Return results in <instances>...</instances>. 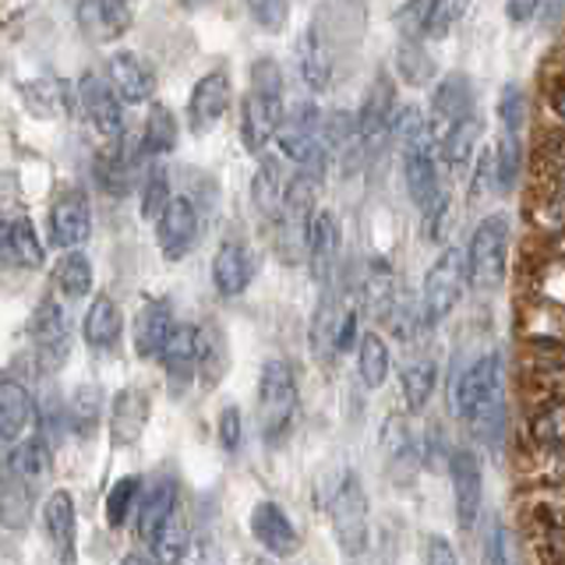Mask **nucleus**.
Returning a JSON list of instances; mask_svg holds the SVG:
<instances>
[{"instance_id": "47", "label": "nucleus", "mask_w": 565, "mask_h": 565, "mask_svg": "<svg viewBox=\"0 0 565 565\" xmlns=\"http://www.w3.org/2000/svg\"><path fill=\"white\" fill-rule=\"evenodd\" d=\"M484 562L488 565H516V562H512L509 530L502 523H491V530H488V537H484Z\"/></svg>"}, {"instance_id": "25", "label": "nucleus", "mask_w": 565, "mask_h": 565, "mask_svg": "<svg viewBox=\"0 0 565 565\" xmlns=\"http://www.w3.org/2000/svg\"><path fill=\"white\" fill-rule=\"evenodd\" d=\"M297 67H300V78L311 88V93H326L332 85V46L326 40V32L318 22L308 25V32L300 35L297 43Z\"/></svg>"}, {"instance_id": "28", "label": "nucleus", "mask_w": 565, "mask_h": 565, "mask_svg": "<svg viewBox=\"0 0 565 565\" xmlns=\"http://www.w3.org/2000/svg\"><path fill=\"white\" fill-rule=\"evenodd\" d=\"M287 188H290V177H287V167H282V159L265 156L252 177V202L265 220H279L282 202H287Z\"/></svg>"}, {"instance_id": "31", "label": "nucleus", "mask_w": 565, "mask_h": 565, "mask_svg": "<svg viewBox=\"0 0 565 565\" xmlns=\"http://www.w3.org/2000/svg\"><path fill=\"white\" fill-rule=\"evenodd\" d=\"M120 329H124V318H120V308L114 305V297L96 294L93 305L85 311V322H82L85 343L93 350H110L120 340Z\"/></svg>"}, {"instance_id": "36", "label": "nucleus", "mask_w": 565, "mask_h": 565, "mask_svg": "<svg viewBox=\"0 0 565 565\" xmlns=\"http://www.w3.org/2000/svg\"><path fill=\"white\" fill-rule=\"evenodd\" d=\"M8 467L22 484H40L43 477L50 473V449L43 438H25L18 441L8 456Z\"/></svg>"}, {"instance_id": "57", "label": "nucleus", "mask_w": 565, "mask_h": 565, "mask_svg": "<svg viewBox=\"0 0 565 565\" xmlns=\"http://www.w3.org/2000/svg\"><path fill=\"white\" fill-rule=\"evenodd\" d=\"M555 205H558V216H565V188L558 191V199H555Z\"/></svg>"}, {"instance_id": "24", "label": "nucleus", "mask_w": 565, "mask_h": 565, "mask_svg": "<svg viewBox=\"0 0 565 565\" xmlns=\"http://www.w3.org/2000/svg\"><path fill=\"white\" fill-rule=\"evenodd\" d=\"M106 82H110V88L117 93L120 103H131V106L149 103L152 85H156L152 71L141 64L135 53H128V50L110 53V61H106Z\"/></svg>"}, {"instance_id": "15", "label": "nucleus", "mask_w": 565, "mask_h": 565, "mask_svg": "<svg viewBox=\"0 0 565 565\" xmlns=\"http://www.w3.org/2000/svg\"><path fill=\"white\" fill-rule=\"evenodd\" d=\"M463 11L467 8L452 4V0H420V4H403V11H399L403 32H406V40H414V43L446 40Z\"/></svg>"}, {"instance_id": "1", "label": "nucleus", "mask_w": 565, "mask_h": 565, "mask_svg": "<svg viewBox=\"0 0 565 565\" xmlns=\"http://www.w3.org/2000/svg\"><path fill=\"white\" fill-rule=\"evenodd\" d=\"M399 135V156H403V184L411 202L428 216L435 205L446 202V191H441V173H438V138L431 131L428 117H424L417 106H406L396 114V128Z\"/></svg>"}, {"instance_id": "54", "label": "nucleus", "mask_w": 565, "mask_h": 565, "mask_svg": "<svg viewBox=\"0 0 565 565\" xmlns=\"http://www.w3.org/2000/svg\"><path fill=\"white\" fill-rule=\"evenodd\" d=\"M552 106H555V114H558V117L565 120V85H562L558 93L552 96Z\"/></svg>"}, {"instance_id": "40", "label": "nucleus", "mask_w": 565, "mask_h": 565, "mask_svg": "<svg viewBox=\"0 0 565 565\" xmlns=\"http://www.w3.org/2000/svg\"><path fill=\"white\" fill-rule=\"evenodd\" d=\"M396 71H399V78L406 85H428L438 75L431 53L424 50V43H414V40L399 43V50H396Z\"/></svg>"}, {"instance_id": "38", "label": "nucleus", "mask_w": 565, "mask_h": 565, "mask_svg": "<svg viewBox=\"0 0 565 565\" xmlns=\"http://www.w3.org/2000/svg\"><path fill=\"white\" fill-rule=\"evenodd\" d=\"M32 340L50 353H67V315L53 300H43V308L35 311Z\"/></svg>"}, {"instance_id": "53", "label": "nucleus", "mask_w": 565, "mask_h": 565, "mask_svg": "<svg viewBox=\"0 0 565 565\" xmlns=\"http://www.w3.org/2000/svg\"><path fill=\"white\" fill-rule=\"evenodd\" d=\"M120 565H159L149 552H128L120 558Z\"/></svg>"}, {"instance_id": "3", "label": "nucleus", "mask_w": 565, "mask_h": 565, "mask_svg": "<svg viewBox=\"0 0 565 565\" xmlns=\"http://www.w3.org/2000/svg\"><path fill=\"white\" fill-rule=\"evenodd\" d=\"M326 512L332 523V537L340 544V552L358 558L371 541V509H367V491L361 477L353 470H343L329 488Z\"/></svg>"}, {"instance_id": "6", "label": "nucleus", "mask_w": 565, "mask_h": 565, "mask_svg": "<svg viewBox=\"0 0 565 565\" xmlns=\"http://www.w3.org/2000/svg\"><path fill=\"white\" fill-rule=\"evenodd\" d=\"M509 241L512 226L505 216H484L473 226L467 252V276L473 290H499L505 279V262H509Z\"/></svg>"}, {"instance_id": "50", "label": "nucleus", "mask_w": 565, "mask_h": 565, "mask_svg": "<svg viewBox=\"0 0 565 565\" xmlns=\"http://www.w3.org/2000/svg\"><path fill=\"white\" fill-rule=\"evenodd\" d=\"M358 343V308H343L340 315V326H335V343H332V353H343Z\"/></svg>"}, {"instance_id": "44", "label": "nucleus", "mask_w": 565, "mask_h": 565, "mask_svg": "<svg viewBox=\"0 0 565 565\" xmlns=\"http://www.w3.org/2000/svg\"><path fill=\"white\" fill-rule=\"evenodd\" d=\"M138 494H141V481H138V477L135 473L120 477V481L110 488V494H106V523H110L114 530H120L124 520H128V512L135 509Z\"/></svg>"}, {"instance_id": "41", "label": "nucleus", "mask_w": 565, "mask_h": 565, "mask_svg": "<svg viewBox=\"0 0 565 565\" xmlns=\"http://www.w3.org/2000/svg\"><path fill=\"white\" fill-rule=\"evenodd\" d=\"M530 438H534L541 449L565 452V399L544 406V411L530 420Z\"/></svg>"}, {"instance_id": "32", "label": "nucleus", "mask_w": 565, "mask_h": 565, "mask_svg": "<svg viewBox=\"0 0 565 565\" xmlns=\"http://www.w3.org/2000/svg\"><path fill=\"white\" fill-rule=\"evenodd\" d=\"M399 385H403V403L411 414H420L424 406L431 403L435 388H438V364L431 358H417L406 361V367L399 371Z\"/></svg>"}, {"instance_id": "55", "label": "nucleus", "mask_w": 565, "mask_h": 565, "mask_svg": "<svg viewBox=\"0 0 565 565\" xmlns=\"http://www.w3.org/2000/svg\"><path fill=\"white\" fill-rule=\"evenodd\" d=\"M547 367H565V347H552V364Z\"/></svg>"}, {"instance_id": "27", "label": "nucleus", "mask_w": 565, "mask_h": 565, "mask_svg": "<svg viewBox=\"0 0 565 565\" xmlns=\"http://www.w3.org/2000/svg\"><path fill=\"white\" fill-rule=\"evenodd\" d=\"M484 135V120L481 114H470L463 120H456L452 128H446L438 135V156L446 159V167L452 173H463L470 170L473 156H477V141Z\"/></svg>"}, {"instance_id": "26", "label": "nucleus", "mask_w": 565, "mask_h": 565, "mask_svg": "<svg viewBox=\"0 0 565 565\" xmlns=\"http://www.w3.org/2000/svg\"><path fill=\"white\" fill-rule=\"evenodd\" d=\"M78 25L93 43H114L131 29L135 8L131 4H106V0H93V4H78Z\"/></svg>"}, {"instance_id": "49", "label": "nucleus", "mask_w": 565, "mask_h": 565, "mask_svg": "<svg viewBox=\"0 0 565 565\" xmlns=\"http://www.w3.org/2000/svg\"><path fill=\"white\" fill-rule=\"evenodd\" d=\"M424 565H459V555L449 537L441 534H431L424 541Z\"/></svg>"}, {"instance_id": "12", "label": "nucleus", "mask_w": 565, "mask_h": 565, "mask_svg": "<svg viewBox=\"0 0 565 565\" xmlns=\"http://www.w3.org/2000/svg\"><path fill=\"white\" fill-rule=\"evenodd\" d=\"M428 124L435 138L452 128L456 120H463L470 114H477V103H473V82L463 71H449V75H441L438 85L431 88V103H428Z\"/></svg>"}, {"instance_id": "9", "label": "nucleus", "mask_w": 565, "mask_h": 565, "mask_svg": "<svg viewBox=\"0 0 565 565\" xmlns=\"http://www.w3.org/2000/svg\"><path fill=\"white\" fill-rule=\"evenodd\" d=\"M449 484H452V509H456V523L463 534L477 526L484 509V467L481 456L473 449H456L449 456Z\"/></svg>"}, {"instance_id": "23", "label": "nucleus", "mask_w": 565, "mask_h": 565, "mask_svg": "<svg viewBox=\"0 0 565 565\" xmlns=\"http://www.w3.org/2000/svg\"><path fill=\"white\" fill-rule=\"evenodd\" d=\"M159 361H163L173 393H184L188 382L194 379V371H199V329L188 322H177L163 353H159Z\"/></svg>"}, {"instance_id": "30", "label": "nucleus", "mask_w": 565, "mask_h": 565, "mask_svg": "<svg viewBox=\"0 0 565 565\" xmlns=\"http://www.w3.org/2000/svg\"><path fill=\"white\" fill-rule=\"evenodd\" d=\"M32 424V396L29 388L0 371V438L14 441L22 438L25 428Z\"/></svg>"}, {"instance_id": "51", "label": "nucleus", "mask_w": 565, "mask_h": 565, "mask_svg": "<svg viewBox=\"0 0 565 565\" xmlns=\"http://www.w3.org/2000/svg\"><path fill=\"white\" fill-rule=\"evenodd\" d=\"M99 417V388H78V393H75V420L82 424V428H85V424L88 420H96Z\"/></svg>"}, {"instance_id": "33", "label": "nucleus", "mask_w": 565, "mask_h": 565, "mask_svg": "<svg viewBox=\"0 0 565 565\" xmlns=\"http://www.w3.org/2000/svg\"><path fill=\"white\" fill-rule=\"evenodd\" d=\"M0 252H4L14 265H22V269H40L46 262V252H43V241L35 234V226L29 216H18L11 220L8 226V237L0 244Z\"/></svg>"}, {"instance_id": "37", "label": "nucleus", "mask_w": 565, "mask_h": 565, "mask_svg": "<svg viewBox=\"0 0 565 565\" xmlns=\"http://www.w3.org/2000/svg\"><path fill=\"white\" fill-rule=\"evenodd\" d=\"M520 167H523V149H520V135L502 131L499 146H494L491 159V184L499 194H509L520 181Z\"/></svg>"}, {"instance_id": "34", "label": "nucleus", "mask_w": 565, "mask_h": 565, "mask_svg": "<svg viewBox=\"0 0 565 565\" xmlns=\"http://www.w3.org/2000/svg\"><path fill=\"white\" fill-rule=\"evenodd\" d=\"M393 371V353L379 332H364L358 343V375L367 388H382Z\"/></svg>"}, {"instance_id": "5", "label": "nucleus", "mask_w": 565, "mask_h": 565, "mask_svg": "<svg viewBox=\"0 0 565 565\" xmlns=\"http://www.w3.org/2000/svg\"><path fill=\"white\" fill-rule=\"evenodd\" d=\"M297 403H300V393H297L294 367L279 358H269L258 371V424L269 446H276V441L290 435Z\"/></svg>"}, {"instance_id": "58", "label": "nucleus", "mask_w": 565, "mask_h": 565, "mask_svg": "<svg viewBox=\"0 0 565 565\" xmlns=\"http://www.w3.org/2000/svg\"><path fill=\"white\" fill-rule=\"evenodd\" d=\"M8 226H11V223H8L4 216H0V244H4V237H8Z\"/></svg>"}, {"instance_id": "42", "label": "nucleus", "mask_w": 565, "mask_h": 565, "mask_svg": "<svg viewBox=\"0 0 565 565\" xmlns=\"http://www.w3.org/2000/svg\"><path fill=\"white\" fill-rule=\"evenodd\" d=\"M188 544H191L188 523L181 516H173L163 530H159V537L152 541V558L159 565H177L188 555Z\"/></svg>"}, {"instance_id": "56", "label": "nucleus", "mask_w": 565, "mask_h": 565, "mask_svg": "<svg viewBox=\"0 0 565 565\" xmlns=\"http://www.w3.org/2000/svg\"><path fill=\"white\" fill-rule=\"evenodd\" d=\"M552 473H555V477H562V481H565V452H558V456H555Z\"/></svg>"}, {"instance_id": "10", "label": "nucleus", "mask_w": 565, "mask_h": 565, "mask_svg": "<svg viewBox=\"0 0 565 565\" xmlns=\"http://www.w3.org/2000/svg\"><path fill=\"white\" fill-rule=\"evenodd\" d=\"M396 114H399L396 110V85L382 71V75L371 82L364 103L358 106V120H353V138H358V146L364 152H375L385 141V135L396 128Z\"/></svg>"}, {"instance_id": "45", "label": "nucleus", "mask_w": 565, "mask_h": 565, "mask_svg": "<svg viewBox=\"0 0 565 565\" xmlns=\"http://www.w3.org/2000/svg\"><path fill=\"white\" fill-rule=\"evenodd\" d=\"M499 120H502V128L509 135L523 131V124H526V96H523V88L516 82H509L502 88V96H499Z\"/></svg>"}, {"instance_id": "35", "label": "nucleus", "mask_w": 565, "mask_h": 565, "mask_svg": "<svg viewBox=\"0 0 565 565\" xmlns=\"http://www.w3.org/2000/svg\"><path fill=\"white\" fill-rule=\"evenodd\" d=\"M53 282L67 300H82L93 294V262H88L82 252H67L61 255V262L53 265Z\"/></svg>"}, {"instance_id": "16", "label": "nucleus", "mask_w": 565, "mask_h": 565, "mask_svg": "<svg viewBox=\"0 0 565 565\" xmlns=\"http://www.w3.org/2000/svg\"><path fill=\"white\" fill-rule=\"evenodd\" d=\"M247 526H252V537L265 547L269 555L276 558H290L297 547H300V534H297V526L294 520L282 512V505L276 502H258L252 509V516H247Z\"/></svg>"}, {"instance_id": "18", "label": "nucleus", "mask_w": 565, "mask_h": 565, "mask_svg": "<svg viewBox=\"0 0 565 565\" xmlns=\"http://www.w3.org/2000/svg\"><path fill=\"white\" fill-rule=\"evenodd\" d=\"M340 247H343V226L335 220L332 209H318L311 216L308 226V262H311V273L318 282H329L332 269H335V258H340Z\"/></svg>"}, {"instance_id": "4", "label": "nucleus", "mask_w": 565, "mask_h": 565, "mask_svg": "<svg viewBox=\"0 0 565 565\" xmlns=\"http://www.w3.org/2000/svg\"><path fill=\"white\" fill-rule=\"evenodd\" d=\"M326 128V117L318 114L315 103H300L294 110H287L282 117V128L276 135V146H279V159H290L297 167V173H308L322 181L326 163H329V146L322 138Z\"/></svg>"}, {"instance_id": "22", "label": "nucleus", "mask_w": 565, "mask_h": 565, "mask_svg": "<svg viewBox=\"0 0 565 565\" xmlns=\"http://www.w3.org/2000/svg\"><path fill=\"white\" fill-rule=\"evenodd\" d=\"M152 417V399L141 388H124L110 406V441L117 449H128L146 435Z\"/></svg>"}, {"instance_id": "39", "label": "nucleus", "mask_w": 565, "mask_h": 565, "mask_svg": "<svg viewBox=\"0 0 565 565\" xmlns=\"http://www.w3.org/2000/svg\"><path fill=\"white\" fill-rule=\"evenodd\" d=\"M177 138H181V128H177V117L170 114V106L152 103L149 117H146V152L152 156H167L177 149Z\"/></svg>"}, {"instance_id": "14", "label": "nucleus", "mask_w": 565, "mask_h": 565, "mask_svg": "<svg viewBox=\"0 0 565 565\" xmlns=\"http://www.w3.org/2000/svg\"><path fill=\"white\" fill-rule=\"evenodd\" d=\"M199 230H202V223H199V212H194L191 199H181V194H177L156 223V241H159L163 258L181 262L194 247V241H199Z\"/></svg>"}, {"instance_id": "21", "label": "nucleus", "mask_w": 565, "mask_h": 565, "mask_svg": "<svg viewBox=\"0 0 565 565\" xmlns=\"http://www.w3.org/2000/svg\"><path fill=\"white\" fill-rule=\"evenodd\" d=\"M255 279V255L241 241H226L212 258V287L220 297H241Z\"/></svg>"}, {"instance_id": "19", "label": "nucleus", "mask_w": 565, "mask_h": 565, "mask_svg": "<svg viewBox=\"0 0 565 565\" xmlns=\"http://www.w3.org/2000/svg\"><path fill=\"white\" fill-rule=\"evenodd\" d=\"M173 311L167 300H146V305L138 308L135 322H131V343H135V353L141 361H159V353H163L170 332H173Z\"/></svg>"}, {"instance_id": "2", "label": "nucleus", "mask_w": 565, "mask_h": 565, "mask_svg": "<svg viewBox=\"0 0 565 565\" xmlns=\"http://www.w3.org/2000/svg\"><path fill=\"white\" fill-rule=\"evenodd\" d=\"M282 117H287V99H282V67L273 57L252 64V88L241 103V141L252 156H262L276 141Z\"/></svg>"}, {"instance_id": "8", "label": "nucleus", "mask_w": 565, "mask_h": 565, "mask_svg": "<svg viewBox=\"0 0 565 565\" xmlns=\"http://www.w3.org/2000/svg\"><path fill=\"white\" fill-rule=\"evenodd\" d=\"M467 287H470V276H467V252L463 247L452 244V247H446V252H438L431 269L424 273V294H420L424 322L438 326L441 318H449Z\"/></svg>"}, {"instance_id": "13", "label": "nucleus", "mask_w": 565, "mask_h": 565, "mask_svg": "<svg viewBox=\"0 0 565 565\" xmlns=\"http://www.w3.org/2000/svg\"><path fill=\"white\" fill-rule=\"evenodd\" d=\"M230 110V75L223 67L205 71L188 96V124L194 135H209Z\"/></svg>"}, {"instance_id": "11", "label": "nucleus", "mask_w": 565, "mask_h": 565, "mask_svg": "<svg viewBox=\"0 0 565 565\" xmlns=\"http://www.w3.org/2000/svg\"><path fill=\"white\" fill-rule=\"evenodd\" d=\"M50 244L57 247V252H75L78 244L88 241L93 234V209H88V199L82 191H61L57 202L50 205Z\"/></svg>"}, {"instance_id": "17", "label": "nucleus", "mask_w": 565, "mask_h": 565, "mask_svg": "<svg viewBox=\"0 0 565 565\" xmlns=\"http://www.w3.org/2000/svg\"><path fill=\"white\" fill-rule=\"evenodd\" d=\"M43 526L57 547V558L64 565H75L78 558V509H75V494L71 491H53L43 502Z\"/></svg>"}, {"instance_id": "7", "label": "nucleus", "mask_w": 565, "mask_h": 565, "mask_svg": "<svg viewBox=\"0 0 565 565\" xmlns=\"http://www.w3.org/2000/svg\"><path fill=\"white\" fill-rule=\"evenodd\" d=\"M502 396V358L481 353L452 385V411L467 424H484Z\"/></svg>"}, {"instance_id": "29", "label": "nucleus", "mask_w": 565, "mask_h": 565, "mask_svg": "<svg viewBox=\"0 0 565 565\" xmlns=\"http://www.w3.org/2000/svg\"><path fill=\"white\" fill-rule=\"evenodd\" d=\"M173 516H177V484L170 481V477H163V481H156L146 494H141L138 534L152 544L159 537V530H163Z\"/></svg>"}, {"instance_id": "48", "label": "nucleus", "mask_w": 565, "mask_h": 565, "mask_svg": "<svg viewBox=\"0 0 565 565\" xmlns=\"http://www.w3.org/2000/svg\"><path fill=\"white\" fill-rule=\"evenodd\" d=\"M247 11H252L258 29H265V32H279L282 25H287V18H290V4H273V0H265V4H252Z\"/></svg>"}, {"instance_id": "20", "label": "nucleus", "mask_w": 565, "mask_h": 565, "mask_svg": "<svg viewBox=\"0 0 565 565\" xmlns=\"http://www.w3.org/2000/svg\"><path fill=\"white\" fill-rule=\"evenodd\" d=\"M78 99L85 106L88 120H93V128L103 135V138H117L124 131V110H120V99L110 88V82H103L99 75H82L78 82Z\"/></svg>"}, {"instance_id": "52", "label": "nucleus", "mask_w": 565, "mask_h": 565, "mask_svg": "<svg viewBox=\"0 0 565 565\" xmlns=\"http://www.w3.org/2000/svg\"><path fill=\"white\" fill-rule=\"evenodd\" d=\"M537 11H541V4H534V0H512V4H505V14L512 25H530Z\"/></svg>"}, {"instance_id": "43", "label": "nucleus", "mask_w": 565, "mask_h": 565, "mask_svg": "<svg viewBox=\"0 0 565 565\" xmlns=\"http://www.w3.org/2000/svg\"><path fill=\"white\" fill-rule=\"evenodd\" d=\"M170 202H173L170 177H167L163 167H156L146 177V184H141V220H146V223H159V216H163Z\"/></svg>"}, {"instance_id": "46", "label": "nucleus", "mask_w": 565, "mask_h": 565, "mask_svg": "<svg viewBox=\"0 0 565 565\" xmlns=\"http://www.w3.org/2000/svg\"><path fill=\"white\" fill-rule=\"evenodd\" d=\"M216 435H220V446L226 452H237L241 449V438H244V417L237 406H223L220 420H216Z\"/></svg>"}]
</instances>
